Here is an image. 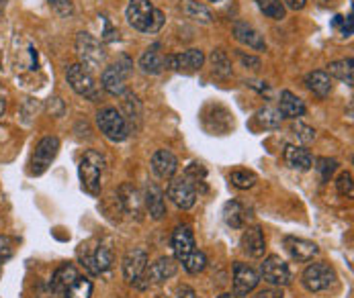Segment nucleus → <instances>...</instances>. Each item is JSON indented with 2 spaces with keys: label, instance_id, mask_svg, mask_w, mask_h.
<instances>
[{
  "label": "nucleus",
  "instance_id": "f257e3e1",
  "mask_svg": "<svg viewBox=\"0 0 354 298\" xmlns=\"http://www.w3.org/2000/svg\"><path fill=\"white\" fill-rule=\"evenodd\" d=\"M125 14L129 25L142 33H158L164 25V14L153 6L152 0H129Z\"/></svg>",
  "mask_w": 354,
  "mask_h": 298
},
{
  "label": "nucleus",
  "instance_id": "f03ea898",
  "mask_svg": "<svg viewBox=\"0 0 354 298\" xmlns=\"http://www.w3.org/2000/svg\"><path fill=\"white\" fill-rule=\"evenodd\" d=\"M104 172V157H102L99 151L95 149H88L82 159H80V166H78V174H80V184L82 188L93 195V197H99L101 195V176Z\"/></svg>",
  "mask_w": 354,
  "mask_h": 298
},
{
  "label": "nucleus",
  "instance_id": "7ed1b4c3",
  "mask_svg": "<svg viewBox=\"0 0 354 298\" xmlns=\"http://www.w3.org/2000/svg\"><path fill=\"white\" fill-rule=\"evenodd\" d=\"M97 125H99L102 135L109 141H115V143L125 141L127 135H129V127L125 123V117L117 108H113V106L102 108L101 112L97 115Z\"/></svg>",
  "mask_w": 354,
  "mask_h": 298
},
{
  "label": "nucleus",
  "instance_id": "20e7f679",
  "mask_svg": "<svg viewBox=\"0 0 354 298\" xmlns=\"http://www.w3.org/2000/svg\"><path fill=\"white\" fill-rule=\"evenodd\" d=\"M176 270H178V264H176L174 257H160V259L153 261L152 266L148 264L146 272L140 276V280L136 282V286L140 290H148L152 286H158V284L170 280L176 274Z\"/></svg>",
  "mask_w": 354,
  "mask_h": 298
},
{
  "label": "nucleus",
  "instance_id": "39448f33",
  "mask_svg": "<svg viewBox=\"0 0 354 298\" xmlns=\"http://www.w3.org/2000/svg\"><path fill=\"white\" fill-rule=\"evenodd\" d=\"M301 282H304V286L309 292H322V290H328L330 286H334L336 272H334V268L330 264L315 261V264H309L305 268Z\"/></svg>",
  "mask_w": 354,
  "mask_h": 298
},
{
  "label": "nucleus",
  "instance_id": "423d86ee",
  "mask_svg": "<svg viewBox=\"0 0 354 298\" xmlns=\"http://www.w3.org/2000/svg\"><path fill=\"white\" fill-rule=\"evenodd\" d=\"M66 80H68L70 88H72L76 95H80V97H84V99H91V100L99 99L97 82H95V78H93L91 70H88V68H84L82 63H74V66H70V68H68V72H66Z\"/></svg>",
  "mask_w": 354,
  "mask_h": 298
},
{
  "label": "nucleus",
  "instance_id": "0eeeda50",
  "mask_svg": "<svg viewBox=\"0 0 354 298\" xmlns=\"http://www.w3.org/2000/svg\"><path fill=\"white\" fill-rule=\"evenodd\" d=\"M76 53H78L82 66L88 68V70L102 66L104 57H106L101 41L97 37H93L91 33H78L76 35Z\"/></svg>",
  "mask_w": 354,
  "mask_h": 298
},
{
  "label": "nucleus",
  "instance_id": "6e6552de",
  "mask_svg": "<svg viewBox=\"0 0 354 298\" xmlns=\"http://www.w3.org/2000/svg\"><path fill=\"white\" fill-rule=\"evenodd\" d=\"M59 151V139L57 137H44L37 146H35V151H33V157L29 161V174L31 176H41L48 168L51 166V161L55 159Z\"/></svg>",
  "mask_w": 354,
  "mask_h": 298
},
{
  "label": "nucleus",
  "instance_id": "1a4fd4ad",
  "mask_svg": "<svg viewBox=\"0 0 354 298\" xmlns=\"http://www.w3.org/2000/svg\"><path fill=\"white\" fill-rule=\"evenodd\" d=\"M80 261L84 264V268L91 272V274H95V276H99L102 272H106L111 266H113V249L109 248V246H104V244H99L95 249H88V246H80Z\"/></svg>",
  "mask_w": 354,
  "mask_h": 298
},
{
  "label": "nucleus",
  "instance_id": "9d476101",
  "mask_svg": "<svg viewBox=\"0 0 354 298\" xmlns=\"http://www.w3.org/2000/svg\"><path fill=\"white\" fill-rule=\"evenodd\" d=\"M166 195H168V199L172 200L178 208L189 210L197 202V186H195V182L191 178L178 176V178H172Z\"/></svg>",
  "mask_w": 354,
  "mask_h": 298
},
{
  "label": "nucleus",
  "instance_id": "9b49d317",
  "mask_svg": "<svg viewBox=\"0 0 354 298\" xmlns=\"http://www.w3.org/2000/svg\"><path fill=\"white\" fill-rule=\"evenodd\" d=\"M260 276L270 286H287L291 282V270L279 255H268L260 266Z\"/></svg>",
  "mask_w": 354,
  "mask_h": 298
},
{
  "label": "nucleus",
  "instance_id": "f8f14e48",
  "mask_svg": "<svg viewBox=\"0 0 354 298\" xmlns=\"http://www.w3.org/2000/svg\"><path fill=\"white\" fill-rule=\"evenodd\" d=\"M205 63V53L201 50H187L176 55H168L164 57V68L166 70H174V72H187L193 74L197 70H201Z\"/></svg>",
  "mask_w": 354,
  "mask_h": 298
},
{
  "label": "nucleus",
  "instance_id": "ddd939ff",
  "mask_svg": "<svg viewBox=\"0 0 354 298\" xmlns=\"http://www.w3.org/2000/svg\"><path fill=\"white\" fill-rule=\"evenodd\" d=\"M129 61L123 59V66H109L101 76V86L113 97H121L125 92V80L129 76Z\"/></svg>",
  "mask_w": 354,
  "mask_h": 298
},
{
  "label": "nucleus",
  "instance_id": "4468645a",
  "mask_svg": "<svg viewBox=\"0 0 354 298\" xmlns=\"http://www.w3.org/2000/svg\"><path fill=\"white\" fill-rule=\"evenodd\" d=\"M148 268V251L144 248L129 249L123 257V276L127 282L136 284Z\"/></svg>",
  "mask_w": 354,
  "mask_h": 298
},
{
  "label": "nucleus",
  "instance_id": "2eb2a0df",
  "mask_svg": "<svg viewBox=\"0 0 354 298\" xmlns=\"http://www.w3.org/2000/svg\"><path fill=\"white\" fill-rule=\"evenodd\" d=\"M258 282L260 278L250 266L240 261L234 266V297H248L258 286Z\"/></svg>",
  "mask_w": 354,
  "mask_h": 298
},
{
  "label": "nucleus",
  "instance_id": "dca6fc26",
  "mask_svg": "<svg viewBox=\"0 0 354 298\" xmlns=\"http://www.w3.org/2000/svg\"><path fill=\"white\" fill-rule=\"evenodd\" d=\"M172 249H174V257L178 261L187 259L193 251H195V237L189 225H180L174 229L172 233Z\"/></svg>",
  "mask_w": 354,
  "mask_h": 298
},
{
  "label": "nucleus",
  "instance_id": "f3484780",
  "mask_svg": "<svg viewBox=\"0 0 354 298\" xmlns=\"http://www.w3.org/2000/svg\"><path fill=\"white\" fill-rule=\"evenodd\" d=\"M176 168H178V159L172 151L168 149H160L156 151L152 157V170L153 174L162 180H168L176 174Z\"/></svg>",
  "mask_w": 354,
  "mask_h": 298
},
{
  "label": "nucleus",
  "instance_id": "a211bd4d",
  "mask_svg": "<svg viewBox=\"0 0 354 298\" xmlns=\"http://www.w3.org/2000/svg\"><path fill=\"white\" fill-rule=\"evenodd\" d=\"M285 249L295 261H311L319 253V248L313 241L301 237H285Z\"/></svg>",
  "mask_w": 354,
  "mask_h": 298
},
{
  "label": "nucleus",
  "instance_id": "6ab92c4d",
  "mask_svg": "<svg viewBox=\"0 0 354 298\" xmlns=\"http://www.w3.org/2000/svg\"><path fill=\"white\" fill-rule=\"evenodd\" d=\"M234 37H236L240 43L248 46L250 50H256V51L266 50V41H264V37L254 29L252 25H248V23H244V21L234 23Z\"/></svg>",
  "mask_w": 354,
  "mask_h": 298
},
{
  "label": "nucleus",
  "instance_id": "aec40b11",
  "mask_svg": "<svg viewBox=\"0 0 354 298\" xmlns=\"http://www.w3.org/2000/svg\"><path fill=\"white\" fill-rule=\"evenodd\" d=\"M78 270L72 266V264H64V266H59L57 270H55V274H53V278H51L50 282V288L53 295H66V290L78 280Z\"/></svg>",
  "mask_w": 354,
  "mask_h": 298
},
{
  "label": "nucleus",
  "instance_id": "412c9836",
  "mask_svg": "<svg viewBox=\"0 0 354 298\" xmlns=\"http://www.w3.org/2000/svg\"><path fill=\"white\" fill-rule=\"evenodd\" d=\"M242 249L250 257H262L266 251V239L260 227H248L242 235Z\"/></svg>",
  "mask_w": 354,
  "mask_h": 298
},
{
  "label": "nucleus",
  "instance_id": "4be33fe9",
  "mask_svg": "<svg viewBox=\"0 0 354 298\" xmlns=\"http://www.w3.org/2000/svg\"><path fill=\"white\" fill-rule=\"evenodd\" d=\"M305 84H307V88H309L317 99H328L330 92H332V78H330L328 72H324V70H315V72L307 74Z\"/></svg>",
  "mask_w": 354,
  "mask_h": 298
},
{
  "label": "nucleus",
  "instance_id": "5701e85b",
  "mask_svg": "<svg viewBox=\"0 0 354 298\" xmlns=\"http://www.w3.org/2000/svg\"><path fill=\"white\" fill-rule=\"evenodd\" d=\"M283 157H285V161H287L289 168L299 170V172H307V170H311V166H313V157H311V153L305 148L287 146Z\"/></svg>",
  "mask_w": 354,
  "mask_h": 298
},
{
  "label": "nucleus",
  "instance_id": "b1692460",
  "mask_svg": "<svg viewBox=\"0 0 354 298\" xmlns=\"http://www.w3.org/2000/svg\"><path fill=\"white\" fill-rule=\"evenodd\" d=\"M248 208L238 202V200H230L225 206H223V221L227 223V227L232 229H242L248 221Z\"/></svg>",
  "mask_w": 354,
  "mask_h": 298
},
{
  "label": "nucleus",
  "instance_id": "393cba45",
  "mask_svg": "<svg viewBox=\"0 0 354 298\" xmlns=\"http://www.w3.org/2000/svg\"><path fill=\"white\" fill-rule=\"evenodd\" d=\"M144 202H146V208L150 212V217L160 221L164 215H166V202H164V192L156 186V184H150L146 188V197H144Z\"/></svg>",
  "mask_w": 354,
  "mask_h": 298
},
{
  "label": "nucleus",
  "instance_id": "a878e982",
  "mask_svg": "<svg viewBox=\"0 0 354 298\" xmlns=\"http://www.w3.org/2000/svg\"><path fill=\"white\" fill-rule=\"evenodd\" d=\"M279 112L281 117H287V119H299L305 115V104L304 100L297 99L293 92L289 90H283L281 92V104H279Z\"/></svg>",
  "mask_w": 354,
  "mask_h": 298
},
{
  "label": "nucleus",
  "instance_id": "bb28decb",
  "mask_svg": "<svg viewBox=\"0 0 354 298\" xmlns=\"http://www.w3.org/2000/svg\"><path fill=\"white\" fill-rule=\"evenodd\" d=\"M354 61L353 57H346V59H340V61H332L328 66V76H334L342 82H346L348 86H353L354 80Z\"/></svg>",
  "mask_w": 354,
  "mask_h": 298
},
{
  "label": "nucleus",
  "instance_id": "cd10ccee",
  "mask_svg": "<svg viewBox=\"0 0 354 298\" xmlns=\"http://www.w3.org/2000/svg\"><path fill=\"white\" fill-rule=\"evenodd\" d=\"M180 10L189 17V19H193V21H199V23H211V12H209V8L201 4L199 0H180Z\"/></svg>",
  "mask_w": 354,
  "mask_h": 298
},
{
  "label": "nucleus",
  "instance_id": "c85d7f7f",
  "mask_svg": "<svg viewBox=\"0 0 354 298\" xmlns=\"http://www.w3.org/2000/svg\"><path fill=\"white\" fill-rule=\"evenodd\" d=\"M140 68H142L146 74H160V72L164 70V57H162V53L158 51V46L150 48V50L140 57Z\"/></svg>",
  "mask_w": 354,
  "mask_h": 298
},
{
  "label": "nucleus",
  "instance_id": "c756f323",
  "mask_svg": "<svg viewBox=\"0 0 354 298\" xmlns=\"http://www.w3.org/2000/svg\"><path fill=\"white\" fill-rule=\"evenodd\" d=\"M209 61H211V68H213L215 76H219V78H230L232 76V61L225 55V51L215 50L211 53Z\"/></svg>",
  "mask_w": 354,
  "mask_h": 298
},
{
  "label": "nucleus",
  "instance_id": "7c9ffc66",
  "mask_svg": "<svg viewBox=\"0 0 354 298\" xmlns=\"http://www.w3.org/2000/svg\"><path fill=\"white\" fill-rule=\"evenodd\" d=\"M281 119H283L281 112L274 110V108H270V106L260 108V110L256 112V121H258V125L264 127V129H279V127H281Z\"/></svg>",
  "mask_w": 354,
  "mask_h": 298
},
{
  "label": "nucleus",
  "instance_id": "2f4dec72",
  "mask_svg": "<svg viewBox=\"0 0 354 298\" xmlns=\"http://www.w3.org/2000/svg\"><path fill=\"white\" fill-rule=\"evenodd\" d=\"M258 4V8L268 17V19H274V21H281L285 19V4L281 0H254Z\"/></svg>",
  "mask_w": 354,
  "mask_h": 298
},
{
  "label": "nucleus",
  "instance_id": "473e14b6",
  "mask_svg": "<svg viewBox=\"0 0 354 298\" xmlns=\"http://www.w3.org/2000/svg\"><path fill=\"white\" fill-rule=\"evenodd\" d=\"M66 298H91L93 297V282L88 278H80L66 290Z\"/></svg>",
  "mask_w": 354,
  "mask_h": 298
},
{
  "label": "nucleus",
  "instance_id": "72a5a7b5",
  "mask_svg": "<svg viewBox=\"0 0 354 298\" xmlns=\"http://www.w3.org/2000/svg\"><path fill=\"white\" fill-rule=\"evenodd\" d=\"M119 195H121V202H123V206H125L127 212L140 215V197H138V192H136L133 186H129V184L121 186V192Z\"/></svg>",
  "mask_w": 354,
  "mask_h": 298
},
{
  "label": "nucleus",
  "instance_id": "f704fd0d",
  "mask_svg": "<svg viewBox=\"0 0 354 298\" xmlns=\"http://www.w3.org/2000/svg\"><path fill=\"white\" fill-rule=\"evenodd\" d=\"M230 182L240 190H248L256 184V174L248 172V170H234L232 176H230Z\"/></svg>",
  "mask_w": 354,
  "mask_h": 298
},
{
  "label": "nucleus",
  "instance_id": "c9c22d12",
  "mask_svg": "<svg viewBox=\"0 0 354 298\" xmlns=\"http://www.w3.org/2000/svg\"><path fill=\"white\" fill-rule=\"evenodd\" d=\"M183 266H185V270H187L189 274H199V272H203V270L207 268V257H205L203 251L195 249L187 259H183Z\"/></svg>",
  "mask_w": 354,
  "mask_h": 298
},
{
  "label": "nucleus",
  "instance_id": "e433bc0d",
  "mask_svg": "<svg viewBox=\"0 0 354 298\" xmlns=\"http://www.w3.org/2000/svg\"><path fill=\"white\" fill-rule=\"evenodd\" d=\"M336 190L340 197L344 199H353L354 195V186H353V174L351 172H342L336 180Z\"/></svg>",
  "mask_w": 354,
  "mask_h": 298
},
{
  "label": "nucleus",
  "instance_id": "4c0bfd02",
  "mask_svg": "<svg viewBox=\"0 0 354 298\" xmlns=\"http://www.w3.org/2000/svg\"><path fill=\"white\" fill-rule=\"evenodd\" d=\"M336 168H338V161L336 159H330V157H319L317 159V166H315V170L319 172L322 182H328L330 176L336 172Z\"/></svg>",
  "mask_w": 354,
  "mask_h": 298
},
{
  "label": "nucleus",
  "instance_id": "58836bf2",
  "mask_svg": "<svg viewBox=\"0 0 354 298\" xmlns=\"http://www.w3.org/2000/svg\"><path fill=\"white\" fill-rule=\"evenodd\" d=\"M12 253H15V239L0 235V268L12 257Z\"/></svg>",
  "mask_w": 354,
  "mask_h": 298
},
{
  "label": "nucleus",
  "instance_id": "ea45409f",
  "mask_svg": "<svg viewBox=\"0 0 354 298\" xmlns=\"http://www.w3.org/2000/svg\"><path fill=\"white\" fill-rule=\"evenodd\" d=\"M293 131L295 135L304 141V143H311L315 139V131L311 127H307L304 123H293Z\"/></svg>",
  "mask_w": 354,
  "mask_h": 298
},
{
  "label": "nucleus",
  "instance_id": "a19ab883",
  "mask_svg": "<svg viewBox=\"0 0 354 298\" xmlns=\"http://www.w3.org/2000/svg\"><path fill=\"white\" fill-rule=\"evenodd\" d=\"M48 2H50V6L55 12H59V14H72V2L70 0H48Z\"/></svg>",
  "mask_w": 354,
  "mask_h": 298
},
{
  "label": "nucleus",
  "instance_id": "79ce46f5",
  "mask_svg": "<svg viewBox=\"0 0 354 298\" xmlns=\"http://www.w3.org/2000/svg\"><path fill=\"white\" fill-rule=\"evenodd\" d=\"M336 25H340L342 27V33L346 35V37H351L353 35V17H336Z\"/></svg>",
  "mask_w": 354,
  "mask_h": 298
},
{
  "label": "nucleus",
  "instance_id": "37998d69",
  "mask_svg": "<svg viewBox=\"0 0 354 298\" xmlns=\"http://www.w3.org/2000/svg\"><path fill=\"white\" fill-rule=\"evenodd\" d=\"M102 39H104V41H115V39H119V33L111 27L109 19H104V33H102Z\"/></svg>",
  "mask_w": 354,
  "mask_h": 298
},
{
  "label": "nucleus",
  "instance_id": "c03bdc74",
  "mask_svg": "<svg viewBox=\"0 0 354 298\" xmlns=\"http://www.w3.org/2000/svg\"><path fill=\"white\" fill-rule=\"evenodd\" d=\"M176 298H199V297H197V292H195L191 286H180V288L176 290Z\"/></svg>",
  "mask_w": 354,
  "mask_h": 298
},
{
  "label": "nucleus",
  "instance_id": "a18cd8bd",
  "mask_svg": "<svg viewBox=\"0 0 354 298\" xmlns=\"http://www.w3.org/2000/svg\"><path fill=\"white\" fill-rule=\"evenodd\" d=\"M240 57H242V63H244V66H252V70H258V68H260V59H258V57L246 55V53H240Z\"/></svg>",
  "mask_w": 354,
  "mask_h": 298
},
{
  "label": "nucleus",
  "instance_id": "49530a36",
  "mask_svg": "<svg viewBox=\"0 0 354 298\" xmlns=\"http://www.w3.org/2000/svg\"><path fill=\"white\" fill-rule=\"evenodd\" d=\"M283 4L291 10H301V8H305L307 0H283Z\"/></svg>",
  "mask_w": 354,
  "mask_h": 298
},
{
  "label": "nucleus",
  "instance_id": "de8ad7c7",
  "mask_svg": "<svg viewBox=\"0 0 354 298\" xmlns=\"http://www.w3.org/2000/svg\"><path fill=\"white\" fill-rule=\"evenodd\" d=\"M254 298H283V292L281 290H262Z\"/></svg>",
  "mask_w": 354,
  "mask_h": 298
},
{
  "label": "nucleus",
  "instance_id": "09e8293b",
  "mask_svg": "<svg viewBox=\"0 0 354 298\" xmlns=\"http://www.w3.org/2000/svg\"><path fill=\"white\" fill-rule=\"evenodd\" d=\"M4 110H6V100L2 99V95H0V117L4 115Z\"/></svg>",
  "mask_w": 354,
  "mask_h": 298
},
{
  "label": "nucleus",
  "instance_id": "8fccbe9b",
  "mask_svg": "<svg viewBox=\"0 0 354 298\" xmlns=\"http://www.w3.org/2000/svg\"><path fill=\"white\" fill-rule=\"evenodd\" d=\"M4 2H6V0H0V12L4 10Z\"/></svg>",
  "mask_w": 354,
  "mask_h": 298
},
{
  "label": "nucleus",
  "instance_id": "3c124183",
  "mask_svg": "<svg viewBox=\"0 0 354 298\" xmlns=\"http://www.w3.org/2000/svg\"><path fill=\"white\" fill-rule=\"evenodd\" d=\"M217 298H234V295H221V297Z\"/></svg>",
  "mask_w": 354,
  "mask_h": 298
},
{
  "label": "nucleus",
  "instance_id": "603ef678",
  "mask_svg": "<svg viewBox=\"0 0 354 298\" xmlns=\"http://www.w3.org/2000/svg\"><path fill=\"white\" fill-rule=\"evenodd\" d=\"M209 2H217V0H209Z\"/></svg>",
  "mask_w": 354,
  "mask_h": 298
}]
</instances>
